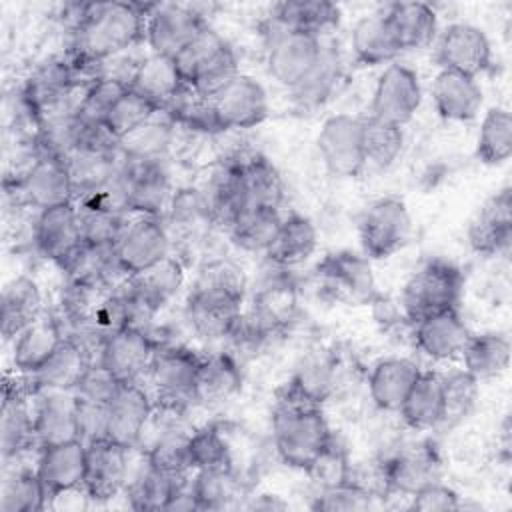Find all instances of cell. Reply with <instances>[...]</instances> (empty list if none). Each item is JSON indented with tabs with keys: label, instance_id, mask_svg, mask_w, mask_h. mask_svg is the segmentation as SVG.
I'll return each mask as SVG.
<instances>
[{
	"label": "cell",
	"instance_id": "obj_1",
	"mask_svg": "<svg viewBox=\"0 0 512 512\" xmlns=\"http://www.w3.org/2000/svg\"><path fill=\"white\" fill-rule=\"evenodd\" d=\"M152 4L142 2H88L76 4L72 22V58L78 70L98 68L144 38Z\"/></svg>",
	"mask_w": 512,
	"mask_h": 512
},
{
	"label": "cell",
	"instance_id": "obj_2",
	"mask_svg": "<svg viewBox=\"0 0 512 512\" xmlns=\"http://www.w3.org/2000/svg\"><path fill=\"white\" fill-rule=\"evenodd\" d=\"M246 280L228 260L208 262L186 298V318L202 338H224L242 314Z\"/></svg>",
	"mask_w": 512,
	"mask_h": 512
},
{
	"label": "cell",
	"instance_id": "obj_3",
	"mask_svg": "<svg viewBox=\"0 0 512 512\" xmlns=\"http://www.w3.org/2000/svg\"><path fill=\"white\" fill-rule=\"evenodd\" d=\"M332 436L322 406L280 394L272 414V438L276 454L286 466L304 472Z\"/></svg>",
	"mask_w": 512,
	"mask_h": 512
},
{
	"label": "cell",
	"instance_id": "obj_4",
	"mask_svg": "<svg viewBox=\"0 0 512 512\" xmlns=\"http://www.w3.org/2000/svg\"><path fill=\"white\" fill-rule=\"evenodd\" d=\"M174 62L184 84L206 98L238 74V60L232 46L212 28H206L176 54Z\"/></svg>",
	"mask_w": 512,
	"mask_h": 512
},
{
	"label": "cell",
	"instance_id": "obj_5",
	"mask_svg": "<svg viewBox=\"0 0 512 512\" xmlns=\"http://www.w3.org/2000/svg\"><path fill=\"white\" fill-rule=\"evenodd\" d=\"M182 284L184 266L172 254L144 268L142 272L130 274L118 288L128 324L146 328L144 324L178 294Z\"/></svg>",
	"mask_w": 512,
	"mask_h": 512
},
{
	"label": "cell",
	"instance_id": "obj_6",
	"mask_svg": "<svg viewBox=\"0 0 512 512\" xmlns=\"http://www.w3.org/2000/svg\"><path fill=\"white\" fill-rule=\"evenodd\" d=\"M464 290L462 270L448 260H428L402 288V308L410 322L424 316L458 308Z\"/></svg>",
	"mask_w": 512,
	"mask_h": 512
},
{
	"label": "cell",
	"instance_id": "obj_7",
	"mask_svg": "<svg viewBox=\"0 0 512 512\" xmlns=\"http://www.w3.org/2000/svg\"><path fill=\"white\" fill-rule=\"evenodd\" d=\"M202 356L186 346L160 344L148 368L154 406L184 412L194 404V380Z\"/></svg>",
	"mask_w": 512,
	"mask_h": 512
},
{
	"label": "cell",
	"instance_id": "obj_8",
	"mask_svg": "<svg viewBox=\"0 0 512 512\" xmlns=\"http://www.w3.org/2000/svg\"><path fill=\"white\" fill-rule=\"evenodd\" d=\"M358 234L366 258L384 260L394 256L412 236V216L406 202L396 196L378 198L364 210Z\"/></svg>",
	"mask_w": 512,
	"mask_h": 512
},
{
	"label": "cell",
	"instance_id": "obj_9",
	"mask_svg": "<svg viewBox=\"0 0 512 512\" xmlns=\"http://www.w3.org/2000/svg\"><path fill=\"white\" fill-rule=\"evenodd\" d=\"M116 264L130 276L160 262L170 252V232L164 218L130 212L112 246Z\"/></svg>",
	"mask_w": 512,
	"mask_h": 512
},
{
	"label": "cell",
	"instance_id": "obj_10",
	"mask_svg": "<svg viewBox=\"0 0 512 512\" xmlns=\"http://www.w3.org/2000/svg\"><path fill=\"white\" fill-rule=\"evenodd\" d=\"M316 278L320 288L338 302L368 304L378 298L368 258L352 250L328 252L316 266Z\"/></svg>",
	"mask_w": 512,
	"mask_h": 512
},
{
	"label": "cell",
	"instance_id": "obj_11",
	"mask_svg": "<svg viewBox=\"0 0 512 512\" xmlns=\"http://www.w3.org/2000/svg\"><path fill=\"white\" fill-rule=\"evenodd\" d=\"M316 148L324 168L338 178H356L366 168L362 118L352 114L328 116L318 132Z\"/></svg>",
	"mask_w": 512,
	"mask_h": 512
},
{
	"label": "cell",
	"instance_id": "obj_12",
	"mask_svg": "<svg viewBox=\"0 0 512 512\" xmlns=\"http://www.w3.org/2000/svg\"><path fill=\"white\" fill-rule=\"evenodd\" d=\"M120 190L126 210L160 218H164L174 198L162 160H122Z\"/></svg>",
	"mask_w": 512,
	"mask_h": 512
},
{
	"label": "cell",
	"instance_id": "obj_13",
	"mask_svg": "<svg viewBox=\"0 0 512 512\" xmlns=\"http://www.w3.org/2000/svg\"><path fill=\"white\" fill-rule=\"evenodd\" d=\"M386 494H400L410 498L424 486L442 478V456L438 448L428 442H410L398 448L382 462Z\"/></svg>",
	"mask_w": 512,
	"mask_h": 512
},
{
	"label": "cell",
	"instance_id": "obj_14",
	"mask_svg": "<svg viewBox=\"0 0 512 512\" xmlns=\"http://www.w3.org/2000/svg\"><path fill=\"white\" fill-rule=\"evenodd\" d=\"M210 104L220 132L254 128L268 116V94L264 86L242 72L212 94Z\"/></svg>",
	"mask_w": 512,
	"mask_h": 512
},
{
	"label": "cell",
	"instance_id": "obj_15",
	"mask_svg": "<svg viewBox=\"0 0 512 512\" xmlns=\"http://www.w3.org/2000/svg\"><path fill=\"white\" fill-rule=\"evenodd\" d=\"M422 104L418 74L406 64L390 62L378 76L372 92L370 116L388 124H408Z\"/></svg>",
	"mask_w": 512,
	"mask_h": 512
},
{
	"label": "cell",
	"instance_id": "obj_16",
	"mask_svg": "<svg viewBox=\"0 0 512 512\" xmlns=\"http://www.w3.org/2000/svg\"><path fill=\"white\" fill-rule=\"evenodd\" d=\"M154 414V400L140 380L120 382L106 404V438L124 446L138 448Z\"/></svg>",
	"mask_w": 512,
	"mask_h": 512
},
{
	"label": "cell",
	"instance_id": "obj_17",
	"mask_svg": "<svg viewBox=\"0 0 512 512\" xmlns=\"http://www.w3.org/2000/svg\"><path fill=\"white\" fill-rule=\"evenodd\" d=\"M208 28L204 16L188 4H152L144 40L154 54L174 58Z\"/></svg>",
	"mask_w": 512,
	"mask_h": 512
},
{
	"label": "cell",
	"instance_id": "obj_18",
	"mask_svg": "<svg viewBox=\"0 0 512 512\" xmlns=\"http://www.w3.org/2000/svg\"><path fill=\"white\" fill-rule=\"evenodd\" d=\"M158 346L160 342L154 340L146 328L128 324L102 340L98 362L118 382L140 380L148 372Z\"/></svg>",
	"mask_w": 512,
	"mask_h": 512
},
{
	"label": "cell",
	"instance_id": "obj_19",
	"mask_svg": "<svg viewBox=\"0 0 512 512\" xmlns=\"http://www.w3.org/2000/svg\"><path fill=\"white\" fill-rule=\"evenodd\" d=\"M436 62L440 70L478 78L492 68L490 40L484 30L474 24H450L436 38Z\"/></svg>",
	"mask_w": 512,
	"mask_h": 512
},
{
	"label": "cell",
	"instance_id": "obj_20",
	"mask_svg": "<svg viewBox=\"0 0 512 512\" xmlns=\"http://www.w3.org/2000/svg\"><path fill=\"white\" fill-rule=\"evenodd\" d=\"M324 42L322 38L296 32V30H278L268 46L266 68L268 74L286 88L298 86L318 64L322 56Z\"/></svg>",
	"mask_w": 512,
	"mask_h": 512
},
{
	"label": "cell",
	"instance_id": "obj_21",
	"mask_svg": "<svg viewBox=\"0 0 512 512\" xmlns=\"http://www.w3.org/2000/svg\"><path fill=\"white\" fill-rule=\"evenodd\" d=\"M18 198L42 212L74 202V186L64 158L38 154L14 184Z\"/></svg>",
	"mask_w": 512,
	"mask_h": 512
},
{
	"label": "cell",
	"instance_id": "obj_22",
	"mask_svg": "<svg viewBox=\"0 0 512 512\" xmlns=\"http://www.w3.org/2000/svg\"><path fill=\"white\" fill-rule=\"evenodd\" d=\"M130 452L108 438L86 444L84 494L94 502H108L124 492L130 472Z\"/></svg>",
	"mask_w": 512,
	"mask_h": 512
},
{
	"label": "cell",
	"instance_id": "obj_23",
	"mask_svg": "<svg viewBox=\"0 0 512 512\" xmlns=\"http://www.w3.org/2000/svg\"><path fill=\"white\" fill-rule=\"evenodd\" d=\"M466 238L480 256H508L512 242V192L508 186L492 194L476 210Z\"/></svg>",
	"mask_w": 512,
	"mask_h": 512
},
{
	"label": "cell",
	"instance_id": "obj_24",
	"mask_svg": "<svg viewBox=\"0 0 512 512\" xmlns=\"http://www.w3.org/2000/svg\"><path fill=\"white\" fill-rule=\"evenodd\" d=\"M26 378V376H24ZM32 388L26 384L4 380L2 386V408H0V452L2 460L18 458L28 448L36 446L34 436V406L30 408Z\"/></svg>",
	"mask_w": 512,
	"mask_h": 512
},
{
	"label": "cell",
	"instance_id": "obj_25",
	"mask_svg": "<svg viewBox=\"0 0 512 512\" xmlns=\"http://www.w3.org/2000/svg\"><path fill=\"white\" fill-rule=\"evenodd\" d=\"M34 436L36 446L46 448L80 440L78 396L74 390H46L34 394Z\"/></svg>",
	"mask_w": 512,
	"mask_h": 512
},
{
	"label": "cell",
	"instance_id": "obj_26",
	"mask_svg": "<svg viewBox=\"0 0 512 512\" xmlns=\"http://www.w3.org/2000/svg\"><path fill=\"white\" fill-rule=\"evenodd\" d=\"M234 168L242 210L244 208H274L284 200V180L278 168L258 152H246L228 160ZM240 210V212H242Z\"/></svg>",
	"mask_w": 512,
	"mask_h": 512
},
{
	"label": "cell",
	"instance_id": "obj_27",
	"mask_svg": "<svg viewBox=\"0 0 512 512\" xmlns=\"http://www.w3.org/2000/svg\"><path fill=\"white\" fill-rule=\"evenodd\" d=\"M32 238L38 252L62 268L82 246L76 204L70 202L38 212L32 226Z\"/></svg>",
	"mask_w": 512,
	"mask_h": 512
},
{
	"label": "cell",
	"instance_id": "obj_28",
	"mask_svg": "<svg viewBox=\"0 0 512 512\" xmlns=\"http://www.w3.org/2000/svg\"><path fill=\"white\" fill-rule=\"evenodd\" d=\"M36 472L46 486L50 500L78 490L84 492L86 444L82 440H72L40 448Z\"/></svg>",
	"mask_w": 512,
	"mask_h": 512
},
{
	"label": "cell",
	"instance_id": "obj_29",
	"mask_svg": "<svg viewBox=\"0 0 512 512\" xmlns=\"http://www.w3.org/2000/svg\"><path fill=\"white\" fill-rule=\"evenodd\" d=\"M92 364L88 348L76 338L66 334L46 362L26 376L32 392L46 390H76L84 372Z\"/></svg>",
	"mask_w": 512,
	"mask_h": 512
},
{
	"label": "cell",
	"instance_id": "obj_30",
	"mask_svg": "<svg viewBox=\"0 0 512 512\" xmlns=\"http://www.w3.org/2000/svg\"><path fill=\"white\" fill-rule=\"evenodd\" d=\"M414 324V344L430 360L444 362L460 356L470 332L458 308L424 316Z\"/></svg>",
	"mask_w": 512,
	"mask_h": 512
},
{
	"label": "cell",
	"instance_id": "obj_31",
	"mask_svg": "<svg viewBox=\"0 0 512 512\" xmlns=\"http://www.w3.org/2000/svg\"><path fill=\"white\" fill-rule=\"evenodd\" d=\"M184 86L174 58L154 52L134 64L128 80V88L154 104L158 112H164Z\"/></svg>",
	"mask_w": 512,
	"mask_h": 512
},
{
	"label": "cell",
	"instance_id": "obj_32",
	"mask_svg": "<svg viewBox=\"0 0 512 512\" xmlns=\"http://www.w3.org/2000/svg\"><path fill=\"white\" fill-rule=\"evenodd\" d=\"M482 100L484 94L478 78L440 70L432 82V102L442 120L468 122L478 116Z\"/></svg>",
	"mask_w": 512,
	"mask_h": 512
},
{
	"label": "cell",
	"instance_id": "obj_33",
	"mask_svg": "<svg viewBox=\"0 0 512 512\" xmlns=\"http://www.w3.org/2000/svg\"><path fill=\"white\" fill-rule=\"evenodd\" d=\"M338 386V358L328 350L310 352L280 394L322 406Z\"/></svg>",
	"mask_w": 512,
	"mask_h": 512
},
{
	"label": "cell",
	"instance_id": "obj_34",
	"mask_svg": "<svg viewBox=\"0 0 512 512\" xmlns=\"http://www.w3.org/2000/svg\"><path fill=\"white\" fill-rule=\"evenodd\" d=\"M350 46L356 62L364 66L390 64L402 52L392 22L384 8L360 18L354 24Z\"/></svg>",
	"mask_w": 512,
	"mask_h": 512
},
{
	"label": "cell",
	"instance_id": "obj_35",
	"mask_svg": "<svg viewBox=\"0 0 512 512\" xmlns=\"http://www.w3.org/2000/svg\"><path fill=\"white\" fill-rule=\"evenodd\" d=\"M242 388V370L228 352L202 356L194 380V404L218 406L234 398Z\"/></svg>",
	"mask_w": 512,
	"mask_h": 512
},
{
	"label": "cell",
	"instance_id": "obj_36",
	"mask_svg": "<svg viewBox=\"0 0 512 512\" xmlns=\"http://www.w3.org/2000/svg\"><path fill=\"white\" fill-rule=\"evenodd\" d=\"M42 290L30 276H14L2 288L0 320L4 340H14L26 326L38 320L44 312Z\"/></svg>",
	"mask_w": 512,
	"mask_h": 512
},
{
	"label": "cell",
	"instance_id": "obj_37",
	"mask_svg": "<svg viewBox=\"0 0 512 512\" xmlns=\"http://www.w3.org/2000/svg\"><path fill=\"white\" fill-rule=\"evenodd\" d=\"M420 372L418 364L408 358H384L376 362L368 374L372 402L384 412H398Z\"/></svg>",
	"mask_w": 512,
	"mask_h": 512
},
{
	"label": "cell",
	"instance_id": "obj_38",
	"mask_svg": "<svg viewBox=\"0 0 512 512\" xmlns=\"http://www.w3.org/2000/svg\"><path fill=\"white\" fill-rule=\"evenodd\" d=\"M318 246V232L310 218L302 214H290L282 218L270 246L266 248V258L276 268H292L306 262Z\"/></svg>",
	"mask_w": 512,
	"mask_h": 512
},
{
	"label": "cell",
	"instance_id": "obj_39",
	"mask_svg": "<svg viewBox=\"0 0 512 512\" xmlns=\"http://www.w3.org/2000/svg\"><path fill=\"white\" fill-rule=\"evenodd\" d=\"M192 492L198 510H226L244 506L246 484L234 466L194 470Z\"/></svg>",
	"mask_w": 512,
	"mask_h": 512
},
{
	"label": "cell",
	"instance_id": "obj_40",
	"mask_svg": "<svg viewBox=\"0 0 512 512\" xmlns=\"http://www.w3.org/2000/svg\"><path fill=\"white\" fill-rule=\"evenodd\" d=\"M64 336L66 334L58 318L42 314L38 320H34L14 338L12 362L16 372H20L22 376L36 372L56 350Z\"/></svg>",
	"mask_w": 512,
	"mask_h": 512
},
{
	"label": "cell",
	"instance_id": "obj_41",
	"mask_svg": "<svg viewBox=\"0 0 512 512\" xmlns=\"http://www.w3.org/2000/svg\"><path fill=\"white\" fill-rule=\"evenodd\" d=\"M444 410L442 374L422 370L398 412L412 430H432L442 426Z\"/></svg>",
	"mask_w": 512,
	"mask_h": 512
},
{
	"label": "cell",
	"instance_id": "obj_42",
	"mask_svg": "<svg viewBox=\"0 0 512 512\" xmlns=\"http://www.w3.org/2000/svg\"><path fill=\"white\" fill-rule=\"evenodd\" d=\"M272 22L278 30L308 32L318 38L340 22V8L326 0H286L272 8Z\"/></svg>",
	"mask_w": 512,
	"mask_h": 512
},
{
	"label": "cell",
	"instance_id": "obj_43",
	"mask_svg": "<svg viewBox=\"0 0 512 512\" xmlns=\"http://www.w3.org/2000/svg\"><path fill=\"white\" fill-rule=\"evenodd\" d=\"M402 52L430 46L438 36V20L432 6L424 2H392L384 6Z\"/></svg>",
	"mask_w": 512,
	"mask_h": 512
},
{
	"label": "cell",
	"instance_id": "obj_44",
	"mask_svg": "<svg viewBox=\"0 0 512 512\" xmlns=\"http://www.w3.org/2000/svg\"><path fill=\"white\" fill-rule=\"evenodd\" d=\"M460 358L464 370L478 382L496 378L506 372L510 364V340L500 332L470 334Z\"/></svg>",
	"mask_w": 512,
	"mask_h": 512
},
{
	"label": "cell",
	"instance_id": "obj_45",
	"mask_svg": "<svg viewBox=\"0 0 512 512\" xmlns=\"http://www.w3.org/2000/svg\"><path fill=\"white\" fill-rule=\"evenodd\" d=\"M174 122L164 112H156L148 122L118 140L122 160H164L172 136Z\"/></svg>",
	"mask_w": 512,
	"mask_h": 512
},
{
	"label": "cell",
	"instance_id": "obj_46",
	"mask_svg": "<svg viewBox=\"0 0 512 512\" xmlns=\"http://www.w3.org/2000/svg\"><path fill=\"white\" fill-rule=\"evenodd\" d=\"M512 154V116L506 108L492 106L486 110L478 138L476 158L486 166H500Z\"/></svg>",
	"mask_w": 512,
	"mask_h": 512
},
{
	"label": "cell",
	"instance_id": "obj_47",
	"mask_svg": "<svg viewBox=\"0 0 512 512\" xmlns=\"http://www.w3.org/2000/svg\"><path fill=\"white\" fill-rule=\"evenodd\" d=\"M50 504L46 486L36 470H12L2 480L0 512H40Z\"/></svg>",
	"mask_w": 512,
	"mask_h": 512
},
{
	"label": "cell",
	"instance_id": "obj_48",
	"mask_svg": "<svg viewBox=\"0 0 512 512\" xmlns=\"http://www.w3.org/2000/svg\"><path fill=\"white\" fill-rule=\"evenodd\" d=\"M280 222L282 216L274 208H244L228 226V232L242 250L266 252Z\"/></svg>",
	"mask_w": 512,
	"mask_h": 512
},
{
	"label": "cell",
	"instance_id": "obj_49",
	"mask_svg": "<svg viewBox=\"0 0 512 512\" xmlns=\"http://www.w3.org/2000/svg\"><path fill=\"white\" fill-rule=\"evenodd\" d=\"M76 210L84 244L114 246L122 230L126 210H118L94 200H80V204H76Z\"/></svg>",
	"mask_w": 512,
	"mask_h": 512
},
{
	"label": "cell",
	"instance_id": "obj_50",
	"mask_svg": "<svg viewBox=\"0 0 512 512\" xmlns=\"http://www.w3.org/2000/svg\"><path fill=\"white\" fill-rule=\"evenodd\" d=\"M362 146L366 166L372 164L380 170L392 166L404 148L402 126L376 120L372 116L362 118Z\"/></svg>",
	"mask_w": 512,
	"mask_h": 512
},
{
	"label": "cell",
	"instance_id": "obj_51",
	"mask_svg": "<svg viewBox=\"0 0 512 512\" xmlns=\"http://www.w3.org/2000/svg\"><path fill=\"white\" fill-rule=\"evenodd\" d=\"M338 78H340L338 54L334 52L332 46L324 44L318 64L298 86L292 88L294 100L302 108H316L330 98V94L338 84Z\"/></svg>",
	"mask_w": 512,
	"mask_h": 512
},
{
	"label": "cell",
	"instance_id": "obj_52",
	"mask_svg": "<svg viewBox=\"0 0 512 512\" xmlns=\"http://www.w3.org/2000/svg\"><path fill=\"white\" fill-rule=\"evenodd\" d=\"M188 456H190L192 470L224 468V466L236 468L234 456H232V444L228 442L222 428L216 424H208L190 432Z\"/></svg>",
	"mask_w": 512,
	"mask_h": 512
},
{
	"label": "cell",
	"instance_id": "obj_53",
	"mask_svg": "<svg viewBox=\"0 0 512 512\" xmlns=\"http://www.w3.org/2000/svg\"><path fill=\"white\" fill-rule=\"evenodd\" d=\"M128 90V84L112 74H104L84 88L76 116L82 124H104L116 100Z\"/></svg>",
	"mask_w": 512,
	"mask_h": 512
},
{
	"label": "cell",
	"instance_id": "obj_54",
	"mask_svg": "<svg viewBox=\"0 0 512 512\" xmlns=\"http://www.w3.org/2000/svg\"><path fill=\"white\" fill-rule=\"evenodd\" d=\"M156 112L158 108L154 104H150L146 98L128 88L108 112L104 126L116 140H120L144 122H148Z\"/></svg>",
	"mask_w": 512,
	"mask_h": 512
},
{
	"label": "cell",
	"instance_id": "obj_55",
	"mask_svg": "<svg viewBox=\"0 0 512 512\" xmlns=\"http://www.w3.org/2000/svg\"><path fill=\"white\" fill-rule=\"evenodd\" d=\"M352 462L348 458L346 448L332 436V440L324 446V450L308 464L304 474L320 488H330L348 482Z\"/></svg>",
	"mask_w": 512,
	"mask_h": 512
},
{
	"label": "cell",
	"instance_id": "obj_56",
	"mask_svg": "<svg viewBox=\"0 0 512 512\" xmlns=\"http://www.w3.org/2000/svg\"><path fill=\"white\" fill-rule=\"evenodd\" d=\"M376 498L378 496L374 492L354 482H344L338 486L320 488L314 496L312 508L320 512H364L374 508Z\"/></svg>",
	"mask_w": 512,
	"mask_h": 512
},
{
	"label": "cell",
	"instance_id": "obj_57",
	"mask_svg": "<svg viewBox=\"0 0 512 512\" xmlns=\"http://www.w3.org/2000/svg\"><path fill=\"white\" fill-rule=\"evenodd\" d=\"M444 384V422L442 426L462 420L476 402L478 380L472 378L464 368L442 376Z\"/></svg>",
	"mask_w": 512,
	"mask_h": 512
},
{
	"label": "cell",
	"instance_id": "obj_58",
	"mask_svg": "<svg viewBox=\"0 0 512 512\" xmlns=\"http://www.w3.org/2000/svg\"><path fill=\"white\" fill-rule=\"evenodd\" d=\"M118 380L96 360L88 366V370L84 372L82 380L76 386V396L80 400H88V402H98V404H108V400L112 398V394L118 388Z\"/></svg>",
	"mask_w": 512,
	"mask_h": 512
},
{
	"label": "cell",
	"instance_id": "obj_59",
	"mask_svg": "<svg viewBox=\"0 0 512 512\" xmlns=\"http://www.w3.org/2000/svg\"><path fill=\"white\" fill-rule=\"evenodd\" d=\"M460 496L454 488L438 482H432L410 496V510L418 512H452L458 510Z\"/></svg>",
	"mask_w": 512,
	"mask_h": 512
},
{
	"label": "cell",
	"instance_id": "obj_60",
	"mask_svg": "<svg viewBox=\"0 0 512 512\" xmlns=\"http://www.w3.org/2000/svg\"><path fill=\"white\" fill-rule=\"evenodd\" d=\"M244 508L252 510H286L288 504L276 496V494H258V496H248V502H244Z\"/></svg>",
	"mask_w": 512,
	"mask_h": 512
}]
</instances>
